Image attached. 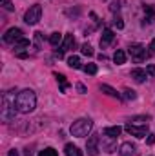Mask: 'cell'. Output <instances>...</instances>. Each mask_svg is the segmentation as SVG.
I'll return each mask as SVG.
<instances>
[{
	"mask_svg": "<svg viewBox=\"0 0 155 156\" xmlns=\"http://www.w3.org/2000/svg\"><path fill=\"white\" fill-rule=\"evenodd\" d=\"M113 26H115L117 29H122V27H124V20H122L119 15H115V18H113Z\"/></svg>",
	"mask_w": 155,
	"mask_h": 156,
	"instance_id": "29",
	"label": "cell"
},
{
	"mask_svg": "<svg viewBox=\"0 0 155 156\" xmlns=\"http://www.w3.org/2000/svg\"><path fill=\"white\" fill-rule=\"evenodd\" d=\"M68 66H70L71 69H80V67H82V66H80V58L75 56V55L70 56V58H68Z\"/></svg>",
	"mask_w": 155,
	"mask_h": 156,
	"instance_id": "21",
	"label": "cell"
},
{
	"mask_svg": "<svg viewBox=\"0 0 155 156\" xmlns=\"http://www.w3.org/2000/svg\"><path fill=\"white\" fill-rule=\"evenodd\" d=\"M102 93H106L108 96H112V98H117V100H120V93H117L113 87H110L108 83H100V87H99Z\"/></svg>",
	"mask_w": 155,
	"mask_h": 156,
	"instance_id": "14",
	"label": "cell"
},
{
	"mask_svg": "<svg viewBox=\"0 0 155 156\" xmlns=\"http://www.w3.org/2000/svg\"><path fill=\"white\" fill-rule=\"evenodd\" d=\"M39 156H59V153L53 149V147H47V149H44V151H40Z\"/></svg>",
	"mask_w": 155,
	"mask_h": 156,
	"instance_id": "25",
	"label": "cell"
},
{
	"mask_svg": "<svg viewBox=\"0 0 155 156\" xmlns=\"http://www.w3.org/2000/svg\"><path fill=\"white\" fill-rule=\"evenodd\" d=\"M40 18H42V5H40V4H33V5L26 11V15H24V22L29 24V26L39 24Z\"/></svg>",
	"mask_w": 155,
	"mask_h": 156,
	"instance_id": "4",
	"label": "cell"
},
{
	"mask_svg": "<svg viewBox=\"0 0 155 156\" xmlns=\"http://www.w3.org/2000/svg\"><path fill=\"white\" fill-rule=\"evenodd\" d=\"M144 13H146V16H144V20H142V26L153 24L155 22V7L150 5V4H144Z\"/></svg>",
	"mask_w": 155,
	"mask_h": 156,
	"instance_id": "11",
	"label": "cell"
},
{
	"mask_svg": "<svg viewBox=\"0 0 155 156\" xmlns=\"http://www.w3.org/2000/svg\"><path fill=\"white\" fill-rule=\"evenodd\" d=\"M77 91L84 94V93H86V85H84V83H77Z\"/></svg>",
	"mask_w": 155,
	"mask_h": 156,
	"instance_id": "33",
	"label": "cell"
},
{
	"mask_svg": "<svg viewBox=\"0 0 155 156\" xmlns=\"http://www.w3.org/2000/svg\"><path fill=\"white\" fill-rule=\"evenodd\" d=\"M113 40H115V33H113L110 27H106V29L102 31V37H100V47H102V49H106Z\"/></svg>",
	"mask_w": 155,
	"mask_h": 156,
	"instance_id": "10",
	"label": "cell"
},
{
	"mask_svg": "<svg viewBox=\"0 0 155 156\" xmlns=\"http://www.w3.org/2000/svg\"><path fill=\"white\" fill-rule=\"evenodd\" d=\"M130 75H131V78H133L137 83H142V82L148 78V73H146L144 69H141V67H137V69H131V73H130Z\"/></svg>",
	"mask_w": 155,
	"mask_h": 156,
	"instance_id": "13",
	"label": "cell"
},
{
	"mask_svg": "<svg viewBox=\"0 0 155 156\" xmlns=\"http://www.w3.org/2000/svg\"><path fill=\"white\" fill-rule=\"evenodd\" d=\"M64 153H66V156H82V151L78 149L77 145H73V144H66Z\"/></svg>",
	"mask_w": 155,
	"mask_h": 156,
	"instance_id": "16",
	"label": "cell"
},
{
	"mask_svg": "<svg viewBox=\"0 0 155 156\" xmlns=\"http://www.w3.org/2000/svg\"><path fill=\"white\" fill-rule=\"evenodd\" d=\"M124 98H126V100H135V98H137V93H135L133 89L126 87V89H124Z\"/></svg>",
	"mask_w": 155,
	"mask_h": 156,
	"instance_id": "24",
	"label": "cell"
},
{
	"mask_svg": "<svg viewBox=\"0 0 155 156\" xmlns=\"http://www.w3.org/2000/svg\"><path fill=\"white\" fill-rule=\"evenodd\" d=\"M55 78H57V82H59V85H60V93H66L68 91V87H70V83H68V80L64 75H60V73H55Z\"/></svg>",
	"mask_w": 155,
	"mask_h": 156,
	"instance_id": "18",
	"label": "cell"
},
{
	"mask_svg": "<svg viewBox=\"0 0 155 156\" xmlns=\"http://www.w3.org/2000/svg\"><path fill=\"white\" fill-rule=\"evenodd\" d=\"M120 133H122V127H119V125H115V127H106L104 129V136H108V138H117Z\"/></svg>",
	"mask_w": 155,
	"mask_h": 156,
	"instance_id": "17",
	"label": "cell"
},
{
	"mask_svg": "<svg viewBox=\"0 0 155 156\" xmlns=\"http://www.w3.org/2000/svg\"><path fill=\"white\" fill-rule=\"evenodd\" d=\"M73 45H75V37H73V35H66V37H64V42H62V45L55 51V55H57L59 58H62L64 53H66L68 49H71Z\"/></svg>",
	"mask_w": 155,
	"mask_h": 156,
	"instance_id": "8",
	"label": "cell"
},
{
	"mask_svg": "<svg viewBox=\"0 0 155 156\" xmlns=\"http://www.w3.org/2000/svg\"><path fill=\"white\" fill-rule=\"evenodd\" d=\"M99 134H91L88 138V144H86V149H88V156H97L99 154Z\"/></svg>",
	"mask_w": 155,
	"mask_h": 156,
	"instance_id": "9",
	"label": "cell"
},
{
	"mask_svg": "<svg viewBox=\"0 0 155 156\" xmlns=\"http://www.w3.org/2000/svg\"><path fill=\"white\" fill-rule=\"evenodd\" d=\"M146 73H148L150 76H155V66H153V64H148V67H146Z\"/></svg>",
	"mask_w": 155,
	"mask_h": 156,
	"instance_id": "31",
	"label": "cell"
},
{
	"mask_svg": "<svg viewBox=\"0 0 155 156\" xmlns=\"http://www.w3.org/2000/svg\"><path fill=\"white\" fill-rule=\"evenodd\" d=\"M126 133H130L131 136H137V138H144V136H148L150 133H148V123L146 125H137V123H126Z\"/></svg>",
	"mask_w": 155,
	"mask_h": 156,
	"instance_id": "6",
	"label": "cell"
},
{
	"mask_svg": "<svg viewBox=\"0 0 155 156\" xmlns=\"http://www.w3.org/2000/svg\"><path fill=\"white\" fill-rule=\"evenodd\" d=\"M17 91H6L2 94V109H0V116L7 123L9 120H13L17 115V98H15Z\"/></svg>",
	"mask_w": 155,
	"mask_h": 156,
	"instance_id": "2",
	"label": "cell"
},
{
	"mask_svg": "<svg viewBox=\"0 0 155 156\" xmlns=\"http://www.w3.org/2000/svg\"><path fill=\"white\" fill-rule=\"evenodd\" d=\"M33 154V151H29V149H26V151H24V156H31Z\"/></svg>",
	"mask_w": 155,
	"mask_h": 156,
	"instance_id": "36",
	"label": "cell"
},
{
	"mask_svg": "<svg viewBox=\"0 0 155 156\" xmlns=\"http://www.w3.org/2000/svg\"><path fill=\"white\" fill-rule=\"evenodd\" d=\"M37 107V94L33 89H24L17 94V111L22 115L33 113Z\"/></svg>",
	"mask_w": 155,
	"mask_h": 156,
	"instance_id": "1",
	"label": "cell"
},
{
	"mask_svg": "<svg viewBox=\"0 0 155 156\" xmlns=\"http://www.w3.org/2000/svg\"><path fill=\"white\" fill-rule=\"evenodd\" d=\"M60 42H62V35H60L59 31L49 35V44H51L53 47H59V45H60Z\"/></svg>",
	"mask_w": 155,
	"mask_h": 156,
	"instance_id": "20",
	"label": "cell"
},
{
	"mask_svg": "<svg viewBox=\"0 0 155 156\" xmlns=\"http://www.w3.org/2000/svg\"><path fill=\"white\" fill-rule=\"evenodd\" d=\"M0 2H2V7L6 11H15V5L11 4V0H0Z\"/></svg>",
	"mask_w": 155,
	"mask_h": 156,
	"instance_id": "28",
	"label": "cell"
},
{
	"mask_svg": "<svg viewBox=\"0 0 155 156\" xmlns=\"http://www.w3.org/2000/svg\"><path fill=\"white\" fill-rule=\"evenodd\" d=\"M91 129H93V122H91L89 118H78V120H75V122L71 123L70 133H71L73 136H77V138H84V136L89 134Z\"/></svg>",
	"mask_w": 155,
	"mask_h": 156,
	"instance_id": "3",
	"label": "cell"
},
{
	"mask_svg": "<svg viewBox=\"0 0 155 156\" xmlns=\"http://www.w3.org/2000/svg\"><path fill=\"white\" fill-rule=\"evenodd\" d=\"M13 47H15L17 55H20V53H26L24 49H28V47H29V40H28V38H20L17 44H13Z\"/></svg>",
	"mask_w": 155,
	"mask_h": 156,
	"instance_id": "15",
	"label": "cell"
},
{
	"mask_svg": "<svg viewBox=\"0 0 155 156\" xmlns=\"http://www.w3.org/2000/svg\"><path fill=\"white\" fill-rule=\"evenodd\" d=\"M80 51H82V55H84V56H93V55H95V53H93V47H91L89 44H84Z\"/></svg>",
	"mask_w": 155,
	"mask_h": 156,
	"instance_id": "22",
	"label": "cell"
},
{
	"mask_svg": "<svg viewBox=\"0 0 155 156\" xmlns=\"http://www.w3.org/2000/svg\"><path fill=\"white\" fill-rule=\"evenodd\" d=\"M7 156H20V154H18V151H17V149H11V151L7 153Z\"/></svg>",
	"mask_w": 155,
	"mask_h": 156,
	"instance_id": "35",
	"label": "cell"
},
{
	"mask_svg": "<svg viewBox=\"0 0 155 156\" xmlns=\"http://www.w3.org/2000/svg\"><path fill=\"white\" fill-rule=\"evenodd\" d=\"M146 144H148V145H153V144H155V136H153V134H148V138H146Z\"/></svg>",
	"mask_w": 155,
	"mask_h": 156,
	"instance_id": "32",
	"label": "cell"
},
{
	"mask_svg": "<svg viewBox=\"0 0 155 156\" xmlns=\"http://www.w3.org/2000/svg\"><path fill=\"white\" fill-rule=\"evenodd\" d=\"M150 55H153L155 56V38L150 42Z\"/></svg>",
	"mask_w": 155,
	"mask_h": 156,
	"instance_id": "34",
	"label": "cell"
},
{
	"mask_svg": "<svg viewBox=\"0 0 155 156\" xmlns=\"http://www.w3.org/2000/svg\"><path fill=\"white\" fill-rule=\"evenodd\" d=\"M122 4H124V0H119V2H112V5H110V11H112V13H119V9L122 7Z\"/></svg>",
	"mask_w": 155,
	"mask_h": 156,
	"instance_id": "27",
	"label": "cell"
},
{
	"mask_svg": "<svg viewBox=\"0 0 155 156\" xmlns=\"http://www.w3.org/2000/svg\"><path fill=\"white\" fill-rule=\"evenodd\" d=\"M35 47H37V49L42 47V33H40V31L35 33Z\"/></svg>",
	"mask_w": 155,
	"mask_h": 156,
	"instance_id": "30",
	"label": "cell"
},
{
	"mask_svg": "<svg viewBox=\"0 0 155 156\" xmlns=\"http://www.w3.org/2000/svg\"><path fill=\"white\" fill-rule=\"evenodd\" d=\"M20 38H24V33L20 27H11L4 33V42L6 44H17Z\"/></svg>",
	"mask_w": 155,
	"mask_h": 156,
	"instance_id": "7",
	"label": "cell"
},
{
	"mask_svg": "<svg viewBox=\"0 0 155 156\" xmlns=\"http://www.w3.org/2000/svg\"><path fill=\"white\" fill-rule=\"evenodd\" d=\"M128 49H130L128 53L131 55L133 62H137V64H141L142 60H146V58L150 56V51H146V47L141 45V44H133V45H130Z\"/></svg>",
	"mask_w": 155,
	"mask_h": 156,
	"instance_id": "5",
	"label": "cell"
},
{
	"mask_svg": "<svg viewBox=\"0 0 155 156\" xmlns=\"http://www.w3.org/2000/svg\"><path fill=\"white\" fill-rule=\"evenodd\" d=\"M148 120H150V116H135V118H131V123H141V125H146V123H148Z\"/></svg>",
	"mask_w": 155,
	"mask_h": 156,
	"instance_id": "26",
	"label": "cell"
},
{
	"mask_svg": "<svg viewBox=\"0 0 155 156\" xmlns=\"http://www.w3.org/2000/svg\"><path fill=\"white\" fill-rule=\"evenodd\" d=\"M82 69H84L86 75H97V66H95V64H88V66H84Z\"/></svg>",
	"mask_w": 155,
	"mask_h": 156,
	"instance_id": "23",
	"label": "cell"
},
{
	"mask_svg": "<svg viewBox=\"0 0 155 156\" xmlns=\"http://www.w3.org/2000/svg\"><path fill=\"white\" fill-rule=\"evenodd\" d=\"M119 154L120 156H133L135 154V145L131 142H124L119 149Z\"/></svg>",
	"mask_w": 155,
	"mask_h": 156,
	"instance_id": "12",
	"label": "cell"
},
{
	"mask_svg": "<svg viewBox=\"0 0 155 156\" xmlns=\"http://www.w3.org/2000/svg\"><path fill=\"white\" fill-rule=\"evenodd\" d=\"M113 62H115L117 66L126 64V53H124L122 49H117V51H115V55H113Z\"/></svg>",
	"mask_w": 155,
	"mask_h": 156,
	"instance_id": "19",
	"label": "cell"
}]
</instances>
